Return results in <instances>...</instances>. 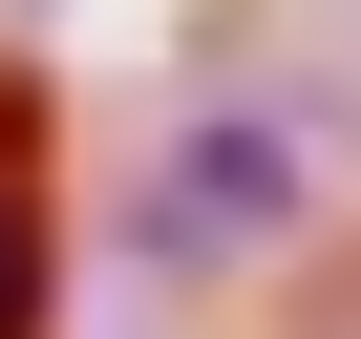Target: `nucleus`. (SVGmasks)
Here are the masks:
<instances>
[{
    "mask_svg": "<svg viewBox=\"0 0 361 339\" xmlns=\"http://www.w3.org/2000/svg\"><path fill=\"white\" fill-rule=\"evenodd\" d=\"M319 191H340V106H319V85H213V106L149 127L128 255H149V276H234V255H276Z\"/></svg>",
    "mask_w": 361,
    "mask_h": 339,
    "instance_id": "1",
    "label": "nucleus"
},
{
    "mask_svg": "<svg viewBox=\"0 0 361 339\" xmlns=\"http://www.w3.org/2000/svg\"><path fill=\"white\" fill-rule=\"evenodd\" d=\"M64 297V170H43V85L0 64V339H43Z\"/></svg>",
    "mask_w": 361,
    "mask_h": 339,
    "instance_id": "2",
    "label": "nucleus"
}]
</instances>
